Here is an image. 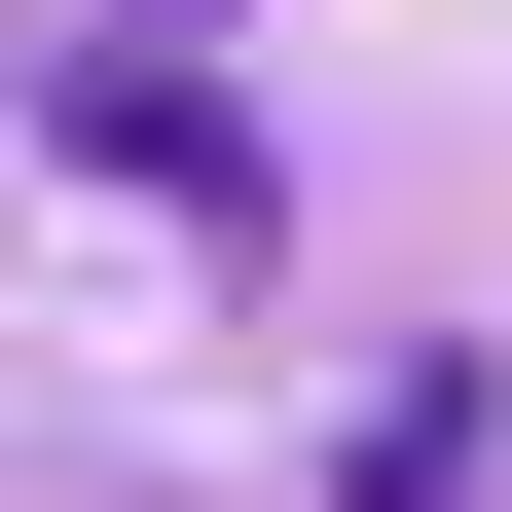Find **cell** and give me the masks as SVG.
I'll return each instance as SVG.
<instances>
[{"label": "cell", "instance_id": "obj_2", "mask_svg": "<svg viewBox=\"0 0 512 512\" xmlns=\"http://www.w3.org/2000/svg\"><path fill=\"white\" fill-rule=\"evenodd\" d=\"M366 512H476V366H403V403H366Z\"/></svg>", "mask_w": 512, "mask_h": 512}, {"label": "cell", "instance_id": "obj_1", "mask_svg": "<svg viewBox=\"0 0 512 512\" xmlns=\"http://www.w3.org/2000/svg\"><path fill=\"white\" fill-rule=\"evenodd\" d=\"M74 147L147 183V220H256V147H220V110H183V74H110V37H74Z\"/></svg>", "mask_w": 512, "mask_h": 512}]
</instances>
